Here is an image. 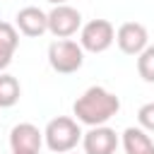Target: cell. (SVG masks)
<instances>
[{
	"label": "cell",
	"mask_w": 154,
	"mask_h": 154,
	"mask_svg": "<svg viewBox=\"0 0 154 154\" xmlns=\"http://www.w3.org/2000/svg\"><path fill=\"white\" fill-rule=\"evenodd\" d=\"M137 72L144 82L154 84V46H147L137 55Z\"/></svg>",
	"instance_id": "13"
},
{
	"label": "cell",
	"mask_w": 154,
	"mask_h": 154,
	"mask_svg": "<svg viewBox=\"0 0 154 154\" xmlns=\"http://www.w3.org/2000/svg\"><path fill=\"white\" fill-rule=\"evenodd\" d=\"M147 154H154V149H149V152H147Z\"/></svg>",
	"instance_id": "17"
},
{
	"label": "cell",
	"mask_w": 154,
	"mask_h": 154,
	"mask_svg": "<svg viewBox=\"0 0 154 154\" xmlns=\"http://www.w3.org/2000/svg\"><path fill=\"white\" fill-rule=\"evenodd\" d=\"M46 2H51V5H65L67 0H46Z\"/></svg>",
	"instance_id": "15"
},
{
	"label": "cell",
	"mask_w": 154,
	"mask_h": 154,
	"mask_svg": "<svg viewBox=\"0 0 154 154\" xmlns=\"http://www.w3.org/2000/svg\"><path fill=\"white\" fill-rule=\"evenodd\" d=\"M43 144V132L34 123H19L10 130V147L19 152H38Z\"/></svg>",
	"instance_id": "9"
},
{
	"label": "cell",
	"mask_w": 154,
	"mask_h": 154,
	"mask_svg": "<svg viewBox=\"0 0 154 154\" xmlns=\"http://www.w3.org/2000/svg\"><path fill=\"white\" fill-rule=\"evenodd\" d=\"M22 96V87L17 82V77L0 72V108H12Z\"/></svg>",
	"instance_id": "12"
},
{
	"label": "cell",
	"mask_w": 154,
	"mask_h": 154,
	"mask_svg": "<svg viewBox=\"0 0 154 154\" xmlns=\"http://www.w3.org/2000/svg\"><path fill=\"white\" fill-rule=\"evenodd\" d=\"M19 46V34L17 26L10 22H0V72L12 63V55Z\"/></svg>",
	"instance_id": "10"
},
{
	"label": "cell",
	"mask_w": 154,
	"mask_h": 154,
	"mask_svg": "<svg viewBox=\"0 0 154 154\" xmlns=\"http://www.w3.org/2000/svg\"><path fill=\"white\" fill-rule=\"evenodd\" d=\"M12 154H38V152H19V149H12Z\"/></svg>",
	"instance_id": "16"
},
{
	"label": "cell",
	"mask_w": 154,
	"mask_h": 154,
	"mask_svg": "<svg viewBox=\"0 0 154 154\" xmlns=\"http://www.w3.org/2000/svg\"><path fill=\"white\" fill-rule=\"evenodd\" d=\"M123 147H125V154H147L149 149H154V142L149 140L147 130H142V128H125Z\"/></svg>",
	"instance_id": "11"
},
{
	"label": "cell",
	"mask_w": 154,
	"mask_h": 154,
	"mask_svg": "<svg viewBox=\"0 0 154 154\" xmlns=\"http://www.w3.org/2000/svg\"><path fill=\"white\" fill-rule=\"evenodd\" d=\"M116 43L125 55H140L149 46V34L140 22H125L116 31Z\"/></svg>",
	"instance_id": "6"
},
{
	"label": "cell",
	"mask_w": 154,
	"mask_h": 154,
	"mask_svg": "<svg viewBox=\"0 0 154 154\" xmlns=\"http://www.w3.org/2000/svg\"><path fill=\"white\" fill-rule=\"evenodd\" d=\"M67 154H70V152H67Z\"/></svg>",
	"instance_id": "18"
},
{
	"label": "cell",
	"mask_w": 154,
	"mask_h": 154,
	"mask_svg": "<svg viewBox=\"0 0 154 154\" xmlns=\"http://www.w3.org/2000/svg\"><path fill=\"white\" fill-rule=\"evenodd\" d=\"M116 29L108 19H91L79 29V46L89 53H103L113 46Z\"/></svg>",
	"instance_id": "4"
},
{
	"label": "cell",
	"mask_w": 154,
	"mask_h": 154,
	"mask_svg": "<svg viewBox=\"0 0 154 154\" xmlns=\"http://www.w3.org/2000/svg\"><path fill=\"white\" fill-rule=\"evenodd\" d=\"M43 140H46V147L55 154H67L77 147V142L82 140V130L77 125L75 118L70 116H58L53 118L46 130H43Z\"/></svg>",
	"instance_id": "2"
},
{
	"label": "cell",
	"mask_w": 154,
	"mask_h": 154,
	"mask_svg": "<svg viewBox=\"0 0 154 154\" xmlns=\"http://www.w3.org/2000/svg\"><path fill=\"white\" fill-rule=\"evenodd\" d=\"M14 22H17V29L24 36H31V38L48 31V14L43 10H38V7H34V5L22 7L17 12V17H14Z\"/></svg>",
	"instance_id": "8"
},
{
	"label": "cell",
	"mask_w": 154,
	"mask_h": 154,
	"mask_svg": "<svg viewBox=\"0 0 154 154\" xmlns=\"http://www.w3.org/2000/svg\"><path fill=\"white\" fill-rule=\"evenodd\" d=\"M118 111H120V99L103 87H89L72 103V113L77 116V123H84L89 128L106 125Z\"/></svg>",
	"instance_id": "1"
},
{
	"label": "cell",
	"mask_w": 154,
	"mask_h": 154,
	"mask_svg": "<svg viewBox=\"0 0 154 154\" xmlns=\"http://www.w3.org/2000/svg\"><path fill=\"white\" fill-rule=\"evenodd\" d=\"M48 63L55 72L60 75H72L82 67L84 63V51L77 41L70 38H58L48 46Z\"/></svg>",
	"instance_id": "3"
},
{
	"label": "cell",
	"mask_w": 154,
	"mask_h": 154,
	"mask_svg": "<svg viewBox=\"0 0 154 154\" xmlns=\"http://www.w3.org/2000/svg\"><path fill=\"white\" fill-rule=\"evenodd\" d=\"M137 123H140L142 130L154 132V101L140 106V111H137Z\"/></svg>",
	"instance_id": "14"
},
{
	"label": "cell",
	"mask_w": 154,
	"mask_h": 154,
	"mask_svg": "<svg viewBox=\"0 0 154 154\" xmlns=\"http://www.w3.org/2000/svg\"><path fill=\"white\" fill-rule=\"evenodd\" d=\"M82 29V14L79 10L65 5H53V10L48 12V31L55 38H70L72 34H77Z\"/></svg>",
	"instance_id": "5"
},
{
	"label": "cell",
	"mask_w": 154,
	"mask_h": 154,
	"mask_svg": "<svg viewBox=\"0 0 154 154\" xmlns=\"http://www.w3.org/2000/svg\"><path fill=\"white\" fill-rule=\"evenodd\" d=\"M84 154H116L118 135L108 125H94L89 132H82Z\"/></svg>",
	"instance_id": "7"
}]
</instances>
